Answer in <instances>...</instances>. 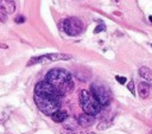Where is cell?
<instances>
[{
  "mask_svg": "<svg viewBox=\"0 0 152 134\" xmlns=\"http://www.w3.org/2000/svg\"><path fill=\"white\" fill-rule=\"evenodd\" d=\"M62 95L46 81H41L35 87V103L45 115L52 116L61 108Z\"/></svg>",
  "mask_w": 152,
  "mask_h": 134,
  "instance_id": "obj_1",
  "label": "cell"
},
{
  "mask_svg": "<svg viewBox=\"0 0 152 134\" xmlns=\"http://www.w3.org/2000/svg\"><path fill=\"white\" fill-rule=\"evenodd\" d=\"M45 81L49 82L62 96L69 94L74 89L71 75L65 69H51L46 74Z\"/></svg>",
  "mask_w": 152,
  "mask_h": 134,
  "instance_id": "obj_2",
  "label": "cell"
},
{
  "mask_svg": "<svg viewBox=\"0 0 152 134\" xmlns=\"http://www.w3.org/2000/svg\"><path fill=\"white\" fill-rule=\"evenodd\" d=\"M80 104L85 113L94 115V116L100 113L101 107H102L100 102L94 97V95L90 91L85 90V89L81 90L80 93Z\"/></svg>",
  "mask_w": 152,
  "mask_h": 134,
  "instance_id": "obj_3",
  "label": "cell"
},
{
  "mask_svg": "<svg viewBox=\"0 0 152 134\" xmlns=\"http://www.w3.org/2000/svg\"><path fill=\"white\" fill-rule=\"evenodd\" d=\"M90 93L94 95V97L100 102L101 106H108L112 100V93L109 87L104 82H94L90 86Z\"/></svg>",
  "mask_w": 152,
  "mask_h": 134,
  "instance_id": "obj_4",
  "label": "cell"
},
{
  "mask_svg": "<svg viewBox=\"0 0 152 134\" xmlns=\"http://www.w3.org/2000/svg\"><path fill=\"white\" fill-rule=\"evenodd\" d=\"M58 26L64 33H67L68 36H71V37L80 36L85 30V26H83L82 22L79 18H65V19H62L58 23Z\"/></svg>",
  "mask_w": 152,
  "mask_h": 134,
  "instance_id": "obj_5",
  "label": "cell"
},
{
  "mask_svg": "<svg viewBox=\"0 0 152 134\" xmlns=\"http://www.w3.org/2000/svg\"><path fill=\"white\" fill-rule=\"evenodd\" d=\"M72 56L68 55V53H49V55H43L39 57H33L29 61L28 66L33 65V64H45V63H50V62H56V61H67V59H71Z\"/></svg>",
  "mask_w": 152,
  "mask_h": 134,
  "instance_id": "obj_6",
  "label": "cell"
},
{
  "mask_svg": "<svg viewBox=\"0 0 152 134\" xmlns=\"http://www.w3.org/2000/svg\"><path fill=\"white\" fill-rule=\"evenodd\" d=\"M16 11V4L13 0H0V16L1 20H6V16L12 14Z\"/></svg>",
  "mask_w": 152,
  "mask_h": 134,
  "instance_id": "obj_7",
  "label": "cell"
},
{
  "mask_svg": "<svg viewBox=\"0 0 152 134\" xmlns=\"http://www.w3.org/2000/svg\"><path fill=\"white\" fill-rule=\"evenodd\" d=\"M77 121H79V125L82 126V127H90L95 122V116L90 115V114H87V113H83L79 116Z\"/></svg>",
  "mask_w": 152,
  "mask_h": 134,
  "instance_id": "obj_8",
  "label": "cell"
},
{
  "mask_svg": "<svg viewBox=\"0 0 152 134\" xmlns=\"http://www.w3.org/2000/svg\"><path fill=\"white\" fill-rule=\"evenodd\" d=\"M138 93L140 99H147L151 93V86L147 82H140L138 86Z\"/></svg>",
  "mask_w": 152,
  "mask_h": 134,
  "instance_id": "obj_9",
  "label": "cell"
},
{
  "mask_svg": "<svg viewBox=\"0 0 152 134\" xmlns=\"http://www.w3.org/2000/svg\"><path fill=\"white\" fill-rule=\"evenodd\" d=\"M67 117H68V113L67 112H64V110H58V112H56L52 116H51V119L55 121V122H63V121H65L67 120Z\"/></svg>",
  "mask_w": 152,
  "mask_h": 134,
  "instance_id": "obj_10",
  "label": "cell"
},
{
  "mask_svg": "<svg viewBox=\"0 0 152 134\" xmlns=\"http://www.w3.org/2000/svg\"><path fill=\"white\" fill-rule=\"evenodd\" d=\"M139 75L144 79V80H147V81H152V70L146 68V66H141L139 69Z\"/></svg>",
  "mask_w": 152,
  "mask_h": 134,
  "instance_id": "obj_11",
  "label": "cell"
},
{
  "mask_svg": "<svg viewBox=\"0 0 152 134\" xmlns=\"http://www.w3.org/2000/svg\"><path fill=\"white\" fill-rule=\"evenodd\" d=\"M127 88H128V90L131 91V94H135V89H134V82L133 81H131V82H128V84H127Z\"/></svg>",
  "mask_w": 152,
  "mask_h": 134,
  "instance_id": "obj_12",
  "label": "cell"
},
{
  "mask_svg": "<svg viewBox=\"0 0 152 134\" xmlns=\"http://www.w3.org/2000/svg\"><path fill=\"white\" fill-rule=\"evenodd\" d=\"M106 29V26H105V24H100V25H98L95 29H94V33H99V32H101V31H104Z\"/></svg>",
  "mask_w": 152,
  "mask_h": 134,
  "instance_id": "obj_13",
  "label": "cell"
},
{
  "mask_svg": "<svg viewBox=\"0 0 152 134\" xmlns=\"http://www.w3.org/2000/svg\"><path fill=\"white\" fill-rule=\"evenodd\" d=\"M115 79H117V81L120 83V84H125L126 82H127V79L126 77H124V76H115Z\"/></svg>",
  "mask_w": 152,
  "mask_h": 134,
  "instance_id": "obj_14",
  "label": "cell"
},
{
  "mask_svg": "<svg viewBox=\"0 0 152 134\" xmlns=\"http://www.w3.org/2000/svg\"><path fill=\"white\" fill-rule=\"evenodd\" d=\"M14 22H16L17 24H23V23H25V17H23V16H17L16 19H14Z\"/></svg>",
  "mask_w": 152,
  "mask_h": 134,
  "instance_id": "obj_15",
  "label": "cell"
},
{
  "mask_svg": "<svg viewBox=\"0 0 152 134\" xmlns=\"http://www.w3.org/2000/svg\"><path fill=\"white\" fill-rule=\"evenodd\" d=\"M148 20H150V22L152 23V16H150V17H148Z\"/></svg>",
  "mask_w": 152,
  "mask_h": 134,
  "instance_id": "obj_16",
  "label": "cell"
},
{
  "mask_svg": "<svg viewBox=\"0 0 152 134\" xmlns=\"http://www.w3.org/2000/svg\"><path fill=\"white\" fill-rule=\"evenodd\" d=\"M151 45H152V44H151Z\"/></svg>",
  "mask_w": 152,
  "mask_h": 134,
  "instance_id": "obj_17",
  "label": "cell"
},
{
  "mask_svg": "<svg viewBox=\"0 0 152 134\" xmlns=\"http://www.w3.org/2000/svg\"><path fill=\"white\" fill-rule=\"evenodd\" d=\"M151 134H152V133H151Z\"/></svg>",
  "mask_w": 152,
  "mask_h": 134,
  "instance_id": "obj_18",
  "label": "cell"
}]
</instances>
